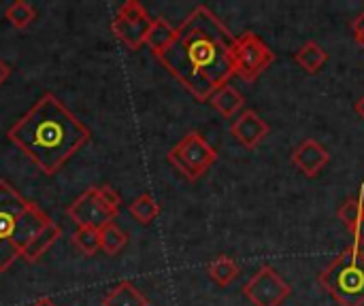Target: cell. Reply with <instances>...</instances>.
Returning a JSON list of instances; mask_svg holds the SVG:
<instances>
[{"label":"cell","instance_id":"obj_7","mask_svg":"<svg viewBox=\"0 0 364 306\" xmlns=\"http://www.w3.org/2000/svg\"><path fill=\"white\" fill-rule=\"evenodd\" d=\"M243 296L254 306H282L292 296V288L273 266H262L243 285Z\"/></svg>","mask_w":364,"mask_h":306},{"label":"cell","instance_id":"obj_4","mask_svg":"<svg viewBox=\"0 0 364 306\" xmlns=\"http://www.w3.org/2000/svg\"><path fill=\"white\" fill-rule=\"evenodd\" d=\"M320 288L339 306H364V251L346 247L320 275Z\"/></svg>","mask_w":364,"mask_h":306},{"label":"cell","instance_id":"obj_18","mask_svg":"<svg viewBox=\"0 0 364 306\" xmlns=\"http://www.w3.org/2000/svg\"><path fill=\"white\" fill-rule=\"evenodd\" d=\"M128 211H130V215H132L139 224L147 226V224H151V222L160 215V204L154 200L151 194H141L139 198H134V200L128 204Z\"/></svg>","mask_w":364,"mask_h":306},{"label":"cell","instance_id":"obj_15","mask_svg":"<svg viewBox=\"0 0 364 306\" xmlns=\"http://www.w3.org/2000/svg\"><path fill=\"white\" fill-rule=\"evenodd\" d=\"M100 306H149L147 298L130 281H119L105 298Z\"/></svg>","mask_w":364,"mask_h":306},{"label":"cell","instance_id":"obj_16","mask_svg":"<svg viewBox=\"0 0 364 306\" xmlns=\"http://www.w3.org/2000/svg\"><path fill=\"white\" fill-rule=\"evenodd\" d=\"M173 38H175V28L164 17H156L154 23H151V28H149V34L145 38V45L158 58L162 51H166L171 47Z\"/></svg>","mask_w":364,"mask_h":306},{"label":"cell","instance_id":"obj_13","mask_svg":"<svg viewBox=\"0 0 364 306\" xmlns=\"http://www.w3.org/2000/svg\"><path fill=\"white\" fill-rule=\"evenodd\" d=\"M62 236V228L55 224V222H47L45 226H43V230L26 245V249H23V253H21V258L26 260V262H36L41 256H45L53 245H55V241Z\"/></svg>","mask_w":364,"mask_h":306},{"label":"cell","instance_id":"obj_30","mask_svg":"<svg viewBox=\"0 0 364 306\" xmlns=\"http://www.w3.org/2000/svg\"><path fill=\"white\" fill-rule=\"evenodd\" d=\"M358 45H360V47L364 49V36H363V38H358Z\"/></svg>","mask_w":364,"mask_h":306},{"label":"cell","instance_id":"obj_25","mask_svg":"<svg viewBox=\"0 0 364 306\" xmlns=\"http://www.w3.org/2000/svg\"><path fill=\"white\" fill-rule=\"evenodd\" d=\"M350 234H352V239H354V245L356 247H364V213L354 222V226L350 228Z\"/></svg>","mask_w":364,"mask_h":306},{"label":"cell","instance_id":"obj_10","mask_svg":"<svg viewBox=\"0 0 364 306\" xmlns=\"http://www.w3.org/2000/svg\"><path fill=\"white\" fill-rule=\"evenodd\" d=\"M290 160H292V164H294V168H296L299 173H303V175L309 177V179H316V177L328 166L331 153H328V149H326L322 143H318L316 138H305V141L292 151Z\"/></svg>","mask_w":364,"mask_h":306},{"label":"cell","instance_id":"obj_8","mask_svg":"<svg viewBox=\"0 0 364 306\" xmlns=\"http://www.w3.org/2000/svg\"><path fill=\"white\" fill-rule=\"evenodd\" d=\"M66 215L77 224V228H94V230H102L115 217V213L98 200L94 187L85 190L73 204H68Z\"/></svg>","mask_w":364,"mask_h":306},{"label":"cell","instance_id":"obj_14","mask_svg":"<svg viewBox=\"0 0 364 306\" xmlns=\"http://www.w3.org/2000/svg\"><path fill=\"white\" fill-rule=\"evenodd\" d=\"M294 62L309 75H316L322 70V66L328 62V51L316 43V40H307L305 45L299 47V51L294 53Z\"/></svg>","mask_w":364,"mask_h":306},{"label":"cell","instance_id":"obj_17","mask_svg":"<svg viewBox=\"0 0 364 306\" xmlns=\"http://www.w3.org/2000/svg\"><path fill=\"white\" fill-rule=\"evenodd\" d=\"M207 273H209L213 283H218L220 288H228L232 281H237V277L241 275V268H239V264L230 256H218L209 264Z\"/></svg>","mask_w":364,"mask_h":306},{"label":"cell","instance_id":"obj_29","mask_svg":"<svg viewBox=\"0 0 364 306\" xmlns=\"http://www.w3.org/2000/svg\"><path fill=\"white\" fill-rule=\"evenodd\" d=\"M354 109H356V113H358V115H360V117H363V119H364V94H363V96H360V98H358V100H356Z\"/></svg>","mask_w":364,"mask_h":306},{"label":"cell","instance_id":"obj_9","mask_svg":"<svg viewBox=\"0 0 364 306\" xmlns=\"http://www.w3.org/2000/svg\"><path fill=\"white\" fill-rule=\"evenodd\" d=\"M269 132H271V126L254 109L241 111L230 124V134L245 149H256L269 136Z\"/></svg>","mask_w":364,"mask_h":306},{"label":"cell","instance_id":"obj_5","mask_svg":"<svg viewBox=\"0 0 364 306\" xmlns=\"http://www.w3.org/2000/svg\"><path fill=\"white\" fill-rule=\"evenodd\" d=\"M166 160L188 181H198L218 162V151L205 141V136L200 132L192 130L166 153Z\"/></svg>","mask_w":364,"mask_h":306},{"label":"cell","instance_id":"obj_6","mask_svg":"<svg viewBox=\"0 0 364 306\" xmlns=\"http://www.w3.org/2000/svg\"><path fill=\"white\" fill-rule=\"evenodd\" d=\"M232 62H235V75L247 83H254L262 72L271 68V64L275 62V53L256 32L247 30L235 36Z\"/></svg>","mask_w":364,"mask_h":306},{"label":"cell","instance_id":"obj_3","mask_svg":"<svg viewBox=\"0 0 364 306\" xmlns=\"http://www.w3.org/2000/svg\"><path fill=\"white\" fill-rule=\"evenodd\" d=\"M49 217L9 181L0 179V273L21 258L26 245L43 230Z\"/></svg>","mask_w":364,"mask_h":306},{"label":"cell","instance_id":"obj_26","mask_svg":"<svg viewBox=\"0 0 364 306\" xmlns=\"http://www.w3.org/2000/svg\"><path fill=\"white\" fill-rule=\"evenodd\" d=\"M352 32H354L356 40L364 36V13H360V15L352 21Z\"/></svg>","mask_w":364,"mask_h":306},{"label":"cell","instance_id":"obj_21","mask_svg":"<svg viewBox=\"0 0 364 306\" xmlns=\"http://www.w3.org/2000/svg\"><path fill=\"white\" fill-rule=\"evenodd\" d=\"M73 245L83 253V256H94L100 251V230L94 228H77L73 234Z\"/></svg>","mask_w":364,"mask_h":306},{"label":"cell","instance_id":"obj_12","mask_svg":"<svg viewBox=\"0 0 364 306\" xmlns=\"http://www.w3.org/2000/svg\"><path fill=\"white\" fill-rule=\"evenodd\" d=\"M209 104H211L222 117L232 119V117H237V115L243 111L245 98H243V94H241L235 85L226 83V85H222L218 92H213V96L209 98Z\"/></svg>","mask_w":364,"mask_h":306},{"label":"cell","instance_id":"obj_24","mask_svg":"<svg viewBox=\"0 0 364 306\" xmlns=\"http://www.w3.org/2000/svg\"><path fill=\"white\" fill-rule=\"evenodd\" d=\"M147 15V11H145V6L141 4V2H136V0H128V2H124L122 6H119V11H117V15L115 17H119V19H128V21H134V19H141V17H145Z\"/></svg>","mask_w":364,"mask_h":306},{"label":"cell","instance_id":"obj_27","mask_svg":"<svg viewBox=\"0 0 364 306\" xmlns=\"http://www.w3.org/2000/svg\"><path fill=\"white\" fill-rule=\"evenodd\" d=\"M9 75H11V68H9V64L0 60V85H2V83L9 79Z\"/></svg>","mask_w":364,"mask_h":306},{"label":"cell","instance_id":"obj_28","mask_svg":"<svg viewBox=\"0 0 364 306\" xmlns=\"http://www.w3.org/2000/svg\"><path fill=\"white\" fill-rule=\"evenodd\" d=\"M30 306H58L51 298H38V300H34Z\"/></svg>","mask_w":364,"mask_h":306},{"label":"cell","instance_id":"obj_11","mask_svg":"<svg viewBox=\"0 0 364 306\" xmlns=\"http://www.w3.org/2000/svg\"><path fill=\"white\" fill-rule=\"evenodd\" d=\"M151 23H154V19L149 17V13L145 17H141V19H134V21L115 17L111 21V30L130 51H139L145 45V38L149 34Z\"/></svg>","mask_w":364,"mask_h":306},{"label":"cell","instance_id":"obj_20","mask_svg":"<svg viewBox=\"0 0 364 306\" xmlns=\"http://www.w3.org/2000/svg\"><path fill=\"white\" fill-rule=\"evenodd\" d=\"M4 17H6V21H9L13 28H17V30H26V28L34 21L36 11H34V6H32V4H28L26 0H15V2H11V4L6 6Z\"/></svg>","mask_w":364,"mask_h":306},{"label":"cell","instance_id":"obj_22","mask_svg":"<svg viewBox=\"0 0 364 306\" xmlns=\"http://www.w3.org/2000/svg\"><path fill=\"white\" fill-rule=\"evenodd\" d=\"M363 213H364V183L360 185V194H358V196L348 198V200L339 207L337 217H339V219L343 222V226L350 230V228L354 226V222H356Z\"/></svg>","mask_w":364,"mask_h":306},{"label":"cell","instance_id":"obj_1","mask_svg":"<svg viewBox=\"0 0 364 306\" xmlns=\"http://www.w3.org/2000/svg\"><path fill=\"white\" fill-rule=\"evenodd\" d=\"M232 45L235 34L226 23L209 6L198 4L175 28L171 47L158 60L198 102H209L213 92L235 77Z\"/></svg>","mask_w":364,"mask_h":306},{"label":"cell","instance_id":"obj_19","mask_svg":"<svg viewBox=\"0 0 364 306\" xmlns=\"http://www.w3.org/2000/svg\"><path fill=\"white\" fill-rule=\"evenodd\" d=\"M126 245H128V234L113 222L100 230V249L107 256H117Z\"/></svg>","mask_w":364,"mask_h":306},{"label":"cell","instance_id":"obj_23","mask_svg":"<svg viewBox=\"0 0 364 306\" xmlns=\"http://www.w3.org/2000/svg\"><path fill=\"white\" fill-rule=\"evenodd\" d=\"M94 192H96L98 200H100L107 209H111V211L117 215L119 204H122V196H119L111 185H98V187H94Z\"/></svg>","mask_w":364,"mask_h":306},{"label":"cell","instance_id":"obj_2","mask_svg":"<svg viewBox=\"0 0 364 306\" xmlns=\"http://www.w3.org/2000/svg\"><path fill=\"white\" fill-rule=\"evenodd\" d=\"M6 136L47 177L55 175L92 141L90 128L51 92H45L30 111L9 128Z\"/></svg>","mask_w":364,"mask_h":306}]
</instances>
